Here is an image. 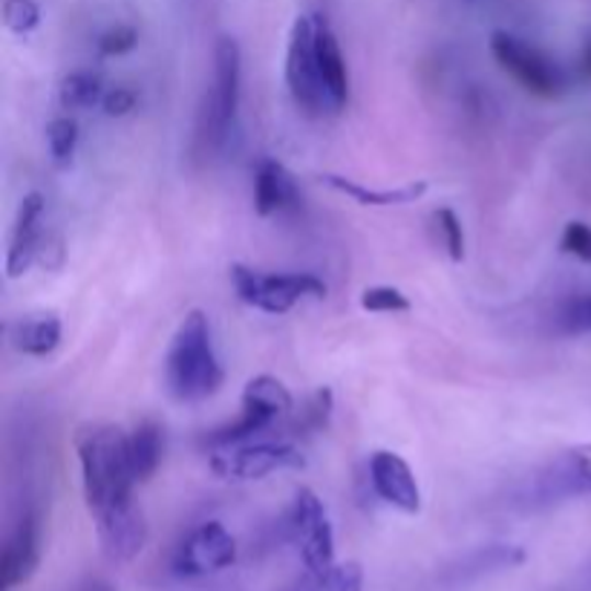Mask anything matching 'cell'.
Instances as JSON below:
<instances>
[{"instance_id":"6da1fadb","label":"cell","mask_w":591,"mask_h":591,"mask_svg":"<svg viewBox=\"0 0 591 591\" xmlns=\"http://www.w3.org/2000/svg\"><path fill=\"white\" fill-rule=\"evenodd\" d=\"M72 442L90 514L102 516L133 502V488L139 482L133 474L125 430L110 421H84Z\"/></svg>"},{"instance_id":"7a4b0ae2","label":"cell","mask_w":591,"mask_h":591,"mask_svg":"<svg viewBox=\"0 0 591 591\" xmlns=\"http://www.w3.org/2000/svg\"><path fill=\"white\" fill-rule=\"evenodd\" d=\"M226 384V370L214 350L211 320L203 309H191L177 327L164 355V387L180 405H200L217 396Z\"/></svg>"},{"instance_id":"3957f363","label":"cell","mask_w":591,"mask_h":591,"mask_svg":"<svg viewBox=\"0 0 591 591\" xmlns=\"http://www.w3.org/2000/svg\"><path fill=\"white\" fill-rule=\"evenodd\" d=\"M240 81H242V53L240 44L228 35L214 47V81L200 107L196 118V145L203 154H214L228 141V133L240 107Z\"/></svg>"},{"instance_id":"277c9868","label":"cell","mask_w":591,"mask_h":591,"mask_svg":"<svg viewBox=\"0 0 591 591\" xmlns=\"http://www.w3.org/2000/svg\"><path fill=\"white\" fill-rule=\"evenodd\" d=\"M231 283L242 304L265 315H286L304 297H327V283L315 274H265L242 263L231 265Z\"/></svg>"},{"instance_id":"5b68a950","label":"cell","mask_w":591,"mask_h":591,"mask_svg":"<svg viewBox=\"0 0 591 591\" xmlns=\"http://www.w3.org/2000/svg\"><path fill=\"white\" fill-rule=\"evenodd\" d=\"M286 84L300 113L311 118L332 113L327 87H323V78H320L318 47H315V18L311 15H297L292 32H288Z\"/></svg>"},{"instance_id":"8992f818","label":"cell","mask_w":591,"mask_h":591,"mask_svg":"<svg viewBox=\"0 0 591 591\" xmlns=\"http://www.w3.org/2000/svg\"><path fill=\"white\" fill-rule=\"evenodd\" d=\"M490 55L516 84L539 99H557L566 90V76L560 67L529 41L516 38L511 32H493L490 35Z\"/></svg>"},{"instance_id":"52a82bcc","label":"cell","mask_w":591,"mask_h":591,"mask_svg":"<svg viewBox=\"0 0 591 591\" xmlns=\"http://www.w3.org/2000/svg\"><path fill=\"white\" fill-rule=\"evenodd\" d=\"M288 537L297 545L306 571H327L334 566V529L327 505L311 488H297L288 508Z\"/></svg>"},{"instance_id":"ba28073f","label":"cell","mask_w":591,"mask_h":591,"mask_svg":"<svg viewBox=\"0 0 591 591\" xmlns=\"http://www.w3.org/2000/svg\"><path fill=\"white\" fill-rule=\"evenodd\" d=\"M304 465V453L288 442L237 444L226 451H214L211 456V470L219 479H231V482H254L277 470H300Z\"/></svg>"},{"instance_id":"9c48e42d","label":"cell","mask_w":591,"mask_h":591,"mask_svg":"<svg viewBox=\"0 0 591 591\" xmlns=\"http://www.w3.org/2000/svg\"><path fill=\"white\" fill-rule=\"evenodd\" d=\"M237 560V539L223 522L211 520L196 525L173 552L171 568L177 577L196 580V577L217 575Z\"/></svg>"},{"instance_id":"30bf717a","label":"cell","mask_w":591,"mask_h":591,"mask_svg":"<svg viewBox=\"0 0 591 591\" xmlns=\"http://www.w3.org/2000/svg\"><path fill=\"white\" fill-rule=\"evenodd\" d=\"M583 497H591V444H575L554 456L531 482V499L539 505H557Z\"/></svg>"},{"instance_id":"8fae6325","label":"cell","mask_w":591,"mask_h":591,"mask_svg":"<svg viewBox=\"0 0 591 591\" xmlns=\"http://www.w3.org/2000/svg\"><path fill=\"white\" fill-rule=\"evenodd\" d=\"M44 211H47V200L38 191H32L21 200L15 214V226L9 234L7 249V277L18 281L30 272L32 265L38 263L41 246H44Z\"/></svg>"},{"instance_id":"7c38bea8","label":"cell","mask_w":591,"mask_h":591,"mask_svg":"<svg viewBox=\"0 0 591 591\" xmlns=\"http://www.w3.org/2000/svg\"><path fill=\"white\" fill-rule=\"evenodd\" d=\"M366 467H370V485H373L375 497L405 514H419L421 488L405 456L393 451H375Z\"/></svg>"},{"instance_id":"4fadbf2b","label":"cell","mask_w":591,"mask_h":591,"mask_svg":"<svg viewBox=\"0 0 591 591\" xmlns=\"http://www.w3.org/2000/svg\"><path fill=\"white\" fill-rule=\"evenodd\" d=\"M41 566V520L26 511L12 525L3 554H0V589L12 591L15 586L30 583Z\"/></svg>"},{"instance_id":"5bb4252c","label":"cell","mask_w":591,"mask_h":591,"mask_svg":"<svg viewBox=\"0 0 591 591\" xmlns=\"http://www.w3.org/2000/svg\"><path fill=\"white\" fill-rule=\"evenodd\" d=\"M95 534L102 543V552L113 562H130L136 560L148 543V522L136 502H127L122 508H113L107 514L93 516Z\"/></svg>"},{"instance_id":"9a60e30c","label":"cell","mask_w":591,"mask_h":591,"mask_svg":"<svg viewBox=\"0 0 591 591\" xmlns=\"http://www.w3.org/2000/svg\"><path fill=\"white\" fill-rule=\"evenodd\" d=\"M297 203H300V191H297L295 177L288 173L286 164L272 156L260 159L258 171H254V211L260 217H274Z\"/></svg>"},{"instance_id":"2e32d148","label":"cell","mask_w":591,"mask_h":591,"mask_svg":"<svg viewBox=\"0 0 591 591\" xmlns=\"http://www.w3.org/2000/svg\"><path fill=\"white\" fill-rule=\"evenodd\" d=\"M315 47H318V67L323 87H327L332 113H341L350 104V72H346V58L341 53V44L323 18H315Z\"/></svg>"},{"instance_id":"e0dca14e","label":"cell","mask_w":591,"mask_h":591,"mask_svg":"<svg viewBox=\"0 0 591 591\" xmlns=\"http://www.w3.org/2000/svg\"><path fill=\"white\" fill-rule=\"evenodd\" d=\"M320 182L332 187V191H338V194L350 196L352 203L375 205V208L419 203L421 196L428 194V182H410V185H398V187H370V185H361V182H355V180H346V177H338V173H323Z\"/></svg>"},{"instance_id":"ac0fdd59","label":"cell","mask_w":591,"mask_h":591,"mask_svg":"<svg viewBox=\"0 0 591 591\" xmlns=\"http://www.w3.org/2000/svg\"><path fill=\"white\" fill-rule=\"evenodd\" d=\"M61 318L55 311H41V315H30V318L15 320L9 327V341L21 355H32V359H47L49 352L58 350L61 343Z\"/></svg>"},{"instance_id":"d6986e66","label":"cell","mask_w":591,"mask_h":591,"mask_svg":"<svg viewBox=\"0 0 591 591\" xmlns=\"http://www.w3.org/2000/svg\"><path fill=\"white\" fill-rule=\"evenodd\" d=\"M164 430L159 421L141 419L136 428L127 433V447H130V465L136 474V482H148L150 476L162 465L164 451Z\"/></svg>"},{"instance_id":"ffe728a7","label":"cell","mask_w":591,"mask_h":591,"mask_svg":"<svg viewBox=\"0 0 591 591\" xmlns=\"http://www.w3.org/2000/svg\"><path fill=\"white\" fill-rule=\"evenodd\" d=\"M240 405L254 407V410L265 412V416H272V419L277 421L295 410V398H292V393H288V387L281 378H274V375H254V378L246 384V389H242Z\"/></svg>"},{"instance_id":"44dd1931","label":"cell","mask_w":591,"mask_h":591,"mask_svg":"<svg viewBox=\"0 0 591 591\" xmlns=\"http://www.w3.org/2000/svg\"><path fill=\"white\" fill-rule=\"evenodd\" d=\"M292 591H364V568L361 562H334L327 571H306Z\"/></svg>"},{"instance_id":"7402d4cb","label":"cell","mask_w":591,"mask_h":591,"mask_svg":"<svg viewBox=\"0 0 591 591\" xmlns=\"http://www.w3.org/2000/svg\"><path fill=\"white\" fill-rule=\"evenodd\" d=\"M104 81L102 76H95L90 70H76L70 76H64L61 87H58V102L64 110H90L95 104H102L104 99Z\"/></svg>"},{"instance_id":"603a6c76","label":"cell","mask_w":591,"mask_h":591,"mask_svg":"<svg viewBox=\"0 0 591 591\" xmlns=\"http://www.w3.org/2000/svg\"><path fill=\"white\" fill-rule=\"evenodd\" d=\"M78 148V125L76 118L58 116L47 125V150L58 168H67L72 162Z\"/></svg>"},{"instance_id":"cb8c5ba5","label":"cell","mask_w":591,"mask_h":591,"mask_svg":"<svg viewBox=\"0 0 591 591\" xmlns=\"http://www.w3.org/2000/svg\"><path fill=\"white\" fill-rule=\"evenodd\" d=\"M433 223H436L439 240H442L447 258H451L453 263H462V260H465V228H462L459 214L444 205V208H439L436 214H433Z\"/></svg>"},{"instance_id":"d4e9b609","label":"cell","mask_w":591,"mask_h":591,"mask_svg":"<svg viewBox=\"0 0 591 591\" xmlns=\"http://www.w3.org/2000/svg\"><path fill=\"white\" fill-rule=\"evenodd\" d=\"M361 309L373 311V315H398V311H410V297L396 286H370L361 292Z\"/></svg>"},{"instance_id":"484cf974","label":"cell","mask_w":591,"mask_h":591,"mask_svg":"<svg viewBox=\"0 0 591 591\" xmlns=\"http://www.w3.org/2000/svg\"><path fill=\"white\" fill-rule=\"evenodd\" d=\"M557 329L562 334H586L591 332V292L577 295L560 306L557 311Z\"/></svg>"},{"instance_id":"4316f807","label":"cell","mask_w":591,"mask_h":591,"mask_svg":"<svg viewBox=\"0 0 591 591\" xmlns=\"http://www.w3.org/2000/svg\"><path fill=\"white\" fill-rule=\"evenodd\" d=\"M3 24L15 35H30L41 24V7L35 0H3Z\"/></svg>"},{"instance_id":"83f0119b","label":"cell","mask_w":591,"mask_h":591,"mask_svg":"<svg viewBox=\"0 0 591 591\" xmlns=\"http://www.w3.org/2000/svg\"><path fill=\"white\" fill-rule=\"evenodd\" d=\"M136 44H139V32L130 24L110 26V30H104L102 35H99V41H95V47H99V53H102L104 58L127 55L130 49H136Z\"/></svg>"},{"instance_id":"f1b7e54d","label":"cell","mask_w":591,"mask_h":591,"mask_svg":"<svg viewBox=\"0 0 591 591\" xmlns=\"http://www.w3.org/2000/svg\"><path fill=\"white\" fill-rule=\"evenodd\" d=\"M560 249L571 258H577L580 263L591 265V226L589 223H580V219H571L566 228H562Z\"/></svg>"},{"instance_id":"f546056e","label":"cell","mask_w":591,"mask_h":591,"mask_svg":"<svg viewBox=\"0 0 591 591\" xmlns=\"http://www.w3.org/2000/svg\"><path fill=\"white\" fill-rule=\"evenodd\" d=\"M332 416V389H318L315 396L309 398L306 410L300 412V421H297V430H320Z\"/></svg>"},{"instance_id":"4dcf8cb0","label":"cell","mask_w":591,"mask_h":591,"mask_svg":"<svg viewBox=\"0 0 591 591\" xmlns=\"http://www.w3.org/2000/svg\"><path fill=\"white\" fill-rule=\"evenodd\" d=\"M136 102H139V95L133 87H110L102 99V110L110 118H122L136 110Z\"/></svg>"},{"instance_id":"1f68e13d","label":"cell","mask_w":591,"mask_h":591,"mask_svg":"<svg viewBox=\"0 0 591 591\" xmlns=\"http://www.w3.org/2000/svg\"><path fill=\"white\" fill-rule=\"evenodd\" d=\"M577 70H580V78H583V81H591V44L583 49V58L577 64Z\"/></svg>"}]
</instances>
